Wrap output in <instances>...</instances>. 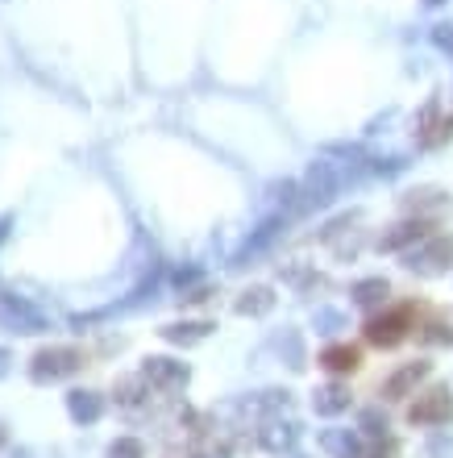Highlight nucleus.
Instances as JSON below:
<instances>
[{
	"instance_id": "obj_1",
	"label": "nucleus",
	"mask_w": 453,
	"mask_h": 458,
	"mask_svg": "<svg viewBox=\"0 0 453 458\" xmlns=\"http://www.w3.org/2000/svg\"><path fill=\"white\" fill-rule=\"evenodd\" d=\"M416 304H395V309H382L379 317H370L366 321V342L379 350H391L416 329Z\"/></svg>"
},
{
	"instance_id": "obj_2",
	"label": "nucleus",
	"mask_w": 453,
	"mask_h": 458,
	"mask_svg": "<svg viewBox=\"0 0 453 458\" xmlns=\"http://www.w3.org/2000/svg\"><path fill=\"white\" fill-rule=\"evenodd\" d=\"M80 367H84V350L80 346H42L29 359V379L34 384H59V379H71Z\"/></svg>"
},
{
	"instance_id": "obj_3",
	"label": "nucleus",
	"mask_w": 453,
	"mask_h": 458,
	"mask_svg": "<svg viewBox=\"0 0 453 458\" xmlns=\"http://www.w3.org/2000/svg\"><path fill=\"white\" fill-rule=\"evenodd\" d=\"M0 329H9V334H42L46 317L17 292H0Z\"/></svg>"
},
{
	"instance_id": "obj_4",
	"label": "nucleus",
	"mask_w": 453,
	"mask_h": 458,
	"mask_svg": "<svg viewBox=\"0 0 453 458\" xmlns=\"http://www.w3.org/2000/svg\"><path fill=\"white\" fill-rule=\"evenodd\" d=\"M142 375H146V384L155 387L158 396H180L183 387H188L191 371H188V362H175V359H163V354H155V359H146L142 362Z\"/></svg>"
},
{
	"instance_id": "obj_5",
	"label": "nucleus",
	"mask_w": 453,
	"mask_h": 458,
	"mask_svg": "<svg viewBox=\"0 0 453 458\" xmlns=\"http://www.w3.org/2000/svg\"><path fill=\"white\" fill-rule=\"evenodd\" d=\"M449 417H453L449 384H432L429 392H420L416 404L407 409V421L412 425H449Z\"/></svg>"
},
{
	"instance_id": "obj_6",
	"label": "nucleus",
	"mask_w": 453,
	"mask_h": 458,
	"mask_svg": "<svg viewBox=\"0 0 453 458\" xmlns=\"http://www.w3.org/2000/svg\"><path fill=\"white\" fill-rule=\"evenodd\" d=\"M449 263H453V238H424L420 246L407 250V267L416 276H441Z\"/></svg>"
},
{
	"instance_id": "obj_7",
	"label": "nucleus",
	"mask_w": 453,
	"mask_h": 458,
	"mask_svg": "<svg viewBox=\"0 0 453 458\" xmlns=\"http://www.w3.org/2000/svg\"><path fill=\"white\" fill-rule=\"evenodd\" d=\"M429 371H432V362H424V359L399 362V367L387 375V384H382V400H407V396H416V387L429 379Z\"/></svg>"
},
{
	"instance_id": "obj_8",
	"label": "nucleus",
	"mask_w": 453,
	"mask_h": 458,
	"mask_svg": "<svg viewBox=\"0 0 453 458\" xmlns=\"http://www.w3.org/2000/svg\"><path fill=\"white\" fill-rule=\"evenodd\" d=\"M296 442H299V425L291 421V417H283V412L258 421V446L271 450V454H287Z\"/></svg>"
},
{
	"instance_id": "obj_9",
	"label": "nucleus",
	"mask_w": 453,
	"mask_h": 458,
	"mask_svg": "<svg viewBox=\"0 0 453 458\" xmlns=\"http://www.w3.org/2000/svg\"><path fill=\"white\" fill-rule=\"evenodd\" d=\"M337 188H341V180H337L333 163H312L308 175H304V205L308 208L329 205V200L337 196Z\"/></svg>"
},
{
	"instance_id": "obj_10",
	"label": "nucleus",
	"mask_w": 453,
	"mask_h": 458,
	"mask_svg": "<svg viewBox=\"0 0 453 458\" xmlns=\"http://www.w3.org/2000/svg\"><path fill=\"white\" fill-rule=\"evenodd\" d=\"M432 233V221L429 217H407L399 225H391L387 233L379 238V250L395 254V250H407V246H420V242Z\"/></svg>"
},
{
	"instance_id": "obj_11",
	"label": "nucleus",
	"mask_w": 453,
	"mask_h": 458,
	"mask_svg": "<svg viewBox=\"0 0 453 458\" xmlns=\"http://www.w3.org/2000/svg\"><path fill=\"white\" fill-rule=\"evenodd\" d=\"M158 392L150 384H146V375L142 371H133V375H121L117 384H113V400H117L125 412H138V409H150V400H155Z\"/></svg>"
},
{
	"instance_id": "obj_12",
	"label": "nucleus",
	"mask_w": 453,
	"mask_h": 458,
	"mask_svg": "<svg viewBox=\"0 0 453 458\" xmlns=\"http://www.w3.org/2000/svg\"><path fill=\"white\" fill-rule=\"evenodd\" d=\"M321 450L329 458H366L362 429H324V434H321Z\"/></svg>"
},
{
	"instance_id": "obj_13",
	"label": "nucleus",
	"mask_w": 453,
	"mask_h": 458,
	"mask_svg": "<svg viewBox=\"0 0 453 458\" xmlns=\"http://www.w3.org/2000/svg\"><path fill=\"white\" fill-rule=\"evenodd\" d=\"M67 412H71L75 425H96L105 412V396L92 387H75V392H67Z\"/></svg>"
},
{
	"instance_id": "obj_14",
	"label": "nucleus",
	"mask_w": 453,
	"mask_h": 458,
	"mask_svg": "<svg viewBox=\"0 0 453 458\" xmlns=\"http://www.w3.org/2000/svg\"><path fill=\"white\" fill-rule=\"evenodd\" d=\"M321 367L329 375H354L362 367V354H358V346H349V342H333V346L321 350Z\"/></svg>"
},
{
	"instance_id": "obj_15",
	"label": "nucleus",
	"mask_w": 453,
	"mask_h": 458,
	"mask_svg": "<svg viewBox=\"0 0 453 458\" xmlns=\"http://www.w3.org/2000/svg\"><path fill=\"white\" fill-rule=\"evenodd\" d=\"M349 387L346 384H324L316 387V396H312V409H316V417H341V412L349 409Z\"/></svg>"
},
{
	"instance_id": "obj_16",
	"label": "nucleus",
	"mask_w": 453,
	"mask_h": 458,
	"mask_svg": "<svg viewBox=\"0 0 453 458\" xmlns=\"http://www.w3.org/2000/svg\"><path fill=\"white\" fill-rule=\"evenodd\" d=\"M213 334V321H175V326H163V338L171 346H196Z\"/></svg>"
},
{
	"instance_id": "obj_17",
	"label": "nucleus",
	"mask_w": 453,
	"mask_h": 458,
	"mask_svg": "<svg viewBox=\"0 0 453 458\" xmlns=\"http://www.w3.org/2000/svg\"><path fill=\"white\" fill-rule=\"evenodd\" d=\"M387 292H391L387 288V279H358L349 296H354L358 309H379V304H387Z\"/></svg>"
},
{
	"instance_id": "obj_18",
	"label": "nucleus",
	"mask_w": 453,
	"mask_h": 458,
	"mask_svg": "<svg viewBox=\"0 0 453 458\" xmlns=\"http://www.w3.org/2000/svg\"><path fill=\"white\" fill-rule=\"evenodd\" d=\"M274 309V292L271 288H246L238 296V313L241 317H266Z\"/></svg>"
},
{
	"instance_id": "obj_19",
	"label": "nucleus",
	"mask_w": 453,
	"mask_h": 458,
	"mask_svg": "<svg viewBox=\"0 0 453 458\" xmlns=\"http://www.w3.org/2000/svg\"><path fill=\"white\" fill-rule=\"evenodd\" d=\"M420 342L429 346H453V313H437L429 326L420 329Z\"/></svg>"
},
{
	"instance_id": "obj_20",
	"label": "nucleus",
	"mask_w": 453,
	"mask_h": 458,
	"mask_svg": "<svg viewBox=\"0 0 453 458\" xmlns=\"http://www.w3.org/2000/svg\"><path fill=\"white\" fill-rule=\"evenodd\" d=\"M358 429L366 437H387V429H391V421H387V412L379 409V404H370V409H362L358 417Z\"/></svg>"
},
{
	"instance_id": "obj_21",
	"label": "nucleus",
	"mask_w": 453,
	"mask_h": 458,
	"mask_svg": "<svg viewBox=\"0 0 453 458\" xmlns=\"http://www.w3.org/2000/svg\"><path fill=\"white\" fill-rule=\"evenodd\" d=\"M108 458H146V446L138 437H117V442L108 446Z\"/></svg>"
},
{
	"instance_id": "obj_22",
	"label": "nucleus",
	"mask_w": 453,
	"mask_h": 458,
	"mask_svg": "<svg viewBox=\"0 0 453 458\" xmlns=\"http://www.w3.org/2000/svg\"><path fill=\"white\" fill-rule=\"evenodd\" d=\"M341 326H346V317L337 313V309H321V313H316V329H321V334H337Z\"/></svg>"
},
{
	"instance_id": "obj_23",
	"label": "nucleus",
	"mask_w": 453,
	"mask_h": 458,
	"mask_svg": "<svg viewBox=\"0 0 453 458\" xmlns=\"http://www.w3.org/2000/svg\"><path fill=\"white\" fill-rule=\"evenodd\" d=\"M366 458H399V442H395L391 434L379 437V442H374V446L366 450Z\"/></svg>"
},
{
	"instance_id": "obj_24",
	"label": "nucleus",
	"mask_w": 453,
	"mask_h": 458,
	"mask_svg": "<svg viewBox=\"0 0 453 458\" xmlns=\"http://www.w3.org/2000/svg\"><path fill=\"white\" fill-rule=\"evenodd\" d=\"M13 371V354H9V350H4V346H0V379H4V375H9Z\"/></svg>"
},
{
	"instance_id": "obj_25",
	"label": "nucleus",
	"mask_w": 453,
	"mask_h": 458,
	"mask_svg": "<svg viewBox=\"0 0 453 458\" xmlns=\"http://www.w3.org/2000/svg\"><path fill=\"white\" fill-rule=\"evenodd\" d=\"M9 446V429H4V421H0V450Z\"/></svg>"
},
{
	"instance_id": "obj_26",
	"label": "nucleus",
	"mask_w": 453,
	"mask_h": 458,
	"mask_svg": "<svg viewBox=\"0 0 453 458\" xmlns=\"http://www.w3.org/2000/svg\"><path fill=\"white\" fill-rule=\"evenodd\" d=\"M9 238V217H0V242Z\"/></svg>"
},
{
	"instance_id": "obj_27",
	"label": "nucleus",
	"mask_w": 453,
	"mask_h": 458,
	"mask_svg": "<svg viewBox=\"0 0 453 458\" xmlns=\"http://www.w3.org/2000/svg\"><path fill=\"white\" fill-rule=\"evenodd\" d=\"M424 4H429V9H432V4H441V0H424Z\"/></svg>"
},
{
	"instance_id": "obj_28",
	"label": "nucleus",
	"mask_w": 453,
	"mask_h": 458,
	"mask_svg": "<svg viewBox=\"0 0 453 458\" xmlns=\"http://www.w3.org/2000/svg\"><path fill=\"white\" fill-rule=\"evenodd\" d=\"M291 458H299V454H291Z\"/></svg>"
}]
</instances>
